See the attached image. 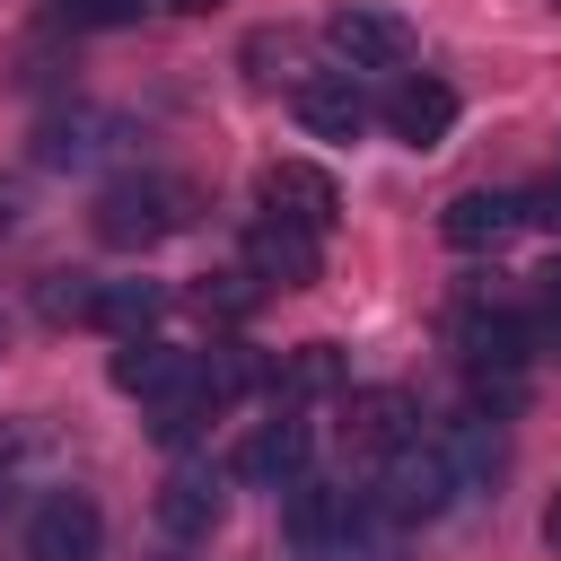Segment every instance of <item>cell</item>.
<instances>
[{
	"label": "cell",
	"instance_id": "cell-18",
	"mask_svg": "<svg viewBox=\"0 0 561 561\" xmlns=\"http://www.w3.org/2000/svg\"><path fill=\"white\" fill-rule=\"evenodd\" d=\"M210 412H219V394H210V386H202V368H193L184 386H167V394L149 403V430H158V447H193Z\"/></svg>",
	"mask_w": 561,
	"mask_h": 561
},
{
	"label": "cell",
	"instance_id": "cell-23",
	"mask_svg": "<svg viewBox=\"0 0 561 561\" xmlns=\"http://www.w3.org/2000/svg\"><path fill=\"white\" fill-rule=\"evenodd\" d=\"M535 316H543V333L561 342V254H552V263L535 272Z\"/></svg>",
	"mask_w": 561,
	"mask_h": 561
},
{
	"label": "cell",
	"instance_id": "cell-22",
	"mask_svg": "<svg viewBox=\"0 0 561 561\" xmlns=\"http://www.w3.org/2000/svg\"><path fill=\"white\" fill-rule=\"evenodd\" d=\"M149 0H53V18L61 26H131Z\"/></svg>",
	"mask_w": 561,
	"mask_h": 561
},
{
	"label": "cell",
	"instance_id": "cell-2",
	"mask_svg": "<svg viewBox=\"0 0 561 561\" xmlns=\"http://www.w3.org/2000/svg\"><path fill=\"white\" fill-rule=\"evenodd\" d=\"M202 219V184L193 175H123L96 193V237L105 245H158V237H184Z\"/></svg>",
	"mask_w": 561,
	"mask_h": 561
},
{
	"label": "cell",
	"instance_id": "cell-7",
	"mask_svg": "<svg viewBox=\"0 0 561 561\" xmlns=\"http://www.w3.org/2000/svg\"><path fill=\"white\" fill-rule=\"evenodd\" d=\"M412 438H421V412H412L403 386H342V447H351V456L386 465V456L412 447Z\"/></svg>",
	"mask_w": 561,
	"mask_h": 561
},
{
	"label": "cell",
	"instance_id": "cell-11",
	"mask_svg": "<svg viewBox=\"0 0 561 561\" xmlns=\"http://www.w3.org/2000/svg\"><path fill=\"white\" fill-rule=\"evenodd\" d=\"M438 456H447V473L465 482V491H491L500 482V465H508V438H500V412H482V403H465V412H447L438 430Z\"/></svg>",
	"mask_w": 561,
	"mask_h": 561
},
{
	"label": "cell",
	"instance_id": "cell-6",
	"mask_svg": "<svg viewBox=\"0 0 561 561\" xmlns=\"http://www.w3.org/2000/svg\"><path fill=\"white\" fill-rule=\"evenodd\" d=\"M254 210H263V219H289V228H307V237H333L342 193H333V175H324L316 158H272V167L254 175Z\"/></svg>",
	"mask_w": 561,
	"mask_h": 561
},
{
	"label": "cell",
	"instance_id": "cell-4",
	"mask_svg": "<svg viewBox=\"0 0 561 561\" xmlns=\"http://www.w3.org/2000/svg\"><path fill=\"white\" fill-rule=\"evenodd\" d=\"M368 500L386 508V526H430V517H447V508L465 500V482L447 473L438 438H412V447H394V456L377 465V491H368Z\"/></svg>",
	"mask_w": 561,
	"mask_h": 561
},
{
	"label": "cell",
	"instance_id": "cell-21",
	"mask_svg": "<svg viewBox=\"0 0 561 561\" xmlns=\"http://www.w3.org/2000/svg\"><path fill=\"white\" fill-rule=\"evenodd\" d=\"M88 307H96V280H79V272H53L44 280V316L53 324H88Z\"/></svg>",
	"mask_w": 561,
	"mask_h": 561
},
{
	"label": "cell",
	"instance_id": "cell-19",
	"mask_svg": "<svg viewBox=\"0 0 561 561\" xmlns=\"http://www.w3.org/2000/svg\"><path fill=\"white\" fill-rule=\"evenodd\" d=\"M167 307V289L158 280H96V307H88V324H105V333H149V316Z\"/></svg>",
	"mask_w": 561,
	"mask_h": 561
},
{
	"label": "cell",
	"instance_id": "cell-9",
	"mask_svg": "<svg viewBox=\"0 0 561 561\" xmlns=\"http://www.w3.org/2000/svg\"><path fill=\"white\" fill-rule=\"evenodd\" d=\"M377 123H386L403 149H438V140L456 131V88L430 79V70H403V79L377 96Z\"/></svg>",
	"mask_w": 561,
	"mask_h": 561
},
{
	"label": "cell",
	"instance_id": "cell-3",
	"mask_svg": "<svg viewBox=\"0 0 561 561\" xmlns=\"http://www.w3.org/2000/svg\"><path fill=\"white\" fill-rule=\"evenodd\" d=\"M447 342H456V359L473 368L482 394H491V386L508 394V377H517L552 333H543V316H526V307H508V298H465L456 324H447Z\"/></svg>",
	"mask_w": 561,
	"mask_h": 561
},
{
	"label": "cell",
	"instance_id": "cell-27",
	"mask_svg": "<svg viewBox=\"0 0 561 561\" xmlns=\"http://www.w3.org/2000/svg\"><path fill=\"white\" fill-rule=\"evenodd\" d=\"M0 228H9V193H0Z\"/></svg>",
	"mask_w": 561,
	"mask_h": 561
},
{
	"label": "cell",
	"instance_id": "cell-16",
	"mask_svg": "<svg viewBox=\"0 0 561 561\" xmlns=\"http://www.w3.org/2000/svg\"><path fill=\"white\" fill-rule=\"evenodd\" d=\"M193 377V351H175V342H149V333H131L123 351H114V386L123 394H140V403H158L167 386H184Z\"/></svg>",
	"mask_w": 561,
	"mask_h": 561
},
{
	"label": "cell",
	"instance_id": "cell-20",
	"mask_svg": "<svg viewBox=\"0 0 561 561\" xmlns=\"http://www.w3.org/2000/svg\"><path fill=\"white\" fill-rule=\"evenodd\" d=\"M193 307H202V316H219V324H245V316L263 307V280H254V263L202 272V280H193Z\"/></svg>",
	"mask_w": 561,
	"mask_h": 561
},
{
	"label": "cell",
	"instance_id": "cell-24",
	"mask_svg": "<svg viewBox=\"0 0 561 561\" xmlns=\"http://www.w3.org/2000/svg\"><path fill=\"white\" fill-rule=\"evenodd\" d=\"M18 465H26V430H18V421H0V491L18 482Z\"/></svg>",
	"mask_w": 561,
	"mask_h": 561
},
{
	"label": "cell",
	"instance_id": "cell-1",
	"mask_svg": "<svg viewBox=\"0 0 561 561\" xmlns=\"http://www.w3.org/2000/svg\"><path fill=\"white\" fill-rule=\"evenodd\" d=\"M280 526H289V543H298V561H377L386 552V508L368 500V491H351V482H316V473H298L289 482V508H280Z\"/></svg>",
	"mask_w": 561,
	"mask_h": 561
},
{
	"label": "cell",
	"instance_id": "cell-5",
	"mask_svg": "<svg viewBox=\"0 0 561 561\" xmlns=\"http://www.w3.org/2000/svg\"><path fill=\"white\" fill-rule=\"evenodd\" d=\"M324 53L342 61V70H412V53H421V35L394 18V9H377V0H342L333 18H324Z\"/></svg>",
	"mask_w": 561,
	"mask_h": 561
},
{
	"label": "cell",
	"instance_id": "cell-10",
	"mask_svg": "<svg viewBox=\"0 0 561 561\" xmlns=\"http://www.w3.org/2000/svg\"><path fill=\"white\" fill-rule=\"evenodd\" d=\"M96 543H105V508L88 491H53L26 517V561H96Z\"/></svg>",
	"mask_w": 561,
	"mask_h": 561
},
{
	"label": "cell",
	"instance_id": "cell-26",
	"mask_svg": "<svg viewBox=\"0 0 561 561\" xmlns=\"http://www.w3.org/2000/svg\"><path fill=\"white\" fill-rule=\"evenodd\" d=\"M167 9H184V18H202V9H219V0H167Z\"/></svg>",
	"mask_w": 561,
	"mask_h": 561
},
{
	"label": "cell",
	"instance_id": "cell-17",
	"mask_svg": "<svg viewBox=\"0 0 561 561\" xmlns=\"http://www.w3.org/2000/svg\"><path fill=\"white\" fill-rule=\"evenodd\" d=\"M342 386H351V368H342L333 342H298V351L272 368V394H280V403H324V394H342Z\"/></svg>",
	"mask_w": 561,
	"mask_h": 561
},
{
	"label": "cell",
	"instance_id": "cell-12",
	"mask_svg": "<svg viewBox=\"0 0 561 561\" xmlns=\"http://www.w3.org/2000/svg\"><path fill=\"white\" fill-rule=\"evenodd\" d=\"M289 105H298V123H307L316 140H359V131L377 123V105L359 96L351 70H307V79L289 88Z\"/></svg>",
	"mask_w": 561,
	"mask_h": 561
},
{
	"label": "cell",
	"instance_id": "cell-25",
	"mask_svg": "<svg viewBox=\"0 0 561 561\" xmlns=\"http://www.w3.org/2000/svg\"><path fill=\"white\" fill-rule=\"evenodd\" d=\"M543 543L561 552V491H552V508H543Z\"/></svg>",
	"mask_w": 561,
	"mask_h": 561
},
{
	"label": "cell",
	"instance_id": "cell-15",
	"mask_svg": "<svg viewBox=\"0 0 561 561\" xmlns=\"http://www.w3.org/2000/svg\"><path fill=\"white\" fill-rule=\"evenodd\" d=\"M517 228H526V202H517V193H491V184H482V193H456V202L438 210V237H447L456 254H491V245H508Z\"/></svg>",
	"mask_w": 561,
	"mask_h": 561
},
{
	"label": "cell",
	"instance_id": "cell-14",
	"mask_svg": "<svg viewBox=\"0 0 561 561\" xmlns=\"http://www.w3.org/2000/svg\"><path fill=\"white\" fill-rule=\"evenodd\" d=\"M245 263H254L263 289H307V280L324 272V237H307V228H289V219H254V228H245Z\"/></svg>",
	"mask_w": 561,
	"mask_h": 561
},
{
	"label": "cell",
	"instance_id": "cell-8",
	"mask_svg": "<svg viewBox=\"0 0 561 561\" xmlns=\"http://www.w3.org/2000/svg\"><path fill=\"white\" fill-rule=\"evenodd\" d=\"M307 456H316V430L298 421V403H280L272 421H254L245 430V447H237V482H254V491H289L298 473H307Z\"/></svg>",
	"mask_w": 561,
	"mask_h": 561
},
{
	"label": "cell",
	"instance_id": "cell-13",
	"mask_svg": "<svg viewBox=\"0 0 561 561\" xmlns=\"http://www.w3.org/2000/svg\"><path fill=\"white\" fill-rule=\"evenodd\" d=\"M158 535H175V543H202L219 517H228V482L210 473V465H175L167 482H158Z\"/></svg>",
	"mask_w": 561,
	"mask_h": 561
},
{
	"label": "cell",
	"instance_id": "cell-28",
	"mask_svg": "<svg viewBox=\"0 0 561 561\" xmlns=\"http://www.w3.org/2000/svg\"><path fill=\"white\" fill-rule=\"evenodd\" d=\"M552 9H561V0H552Z\"/></svg>",
	"mask_w": 561,
	"mask_h": 561
}]
</instances>
